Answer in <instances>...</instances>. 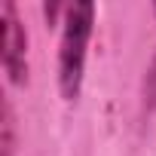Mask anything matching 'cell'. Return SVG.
<instances>
[{
	"mask_svg": "<svg viewBox=\"0 0 156 156\" xmlns=\"http://www.w3.org/2000/svg\"><path fill=\"white\" fill-rule=\"evenodd\" d=\"M92 28H95V3H89V0L64 3L61 40H58V92L64 101L80 98Z\"/></svg>",
	"mask_w": 156,
	"mask_h": 156,
	"instance_id": "cell-1",
	"label": "cell"
},
{
	"mask_svg": "<svg viewBox=\"0 0 156 156\" xmlns=\"http://www.w3.org/2000/svg\"><path fill=\"white\" fill-rule=\"evenodd\" d=\"M0 19H3V70L9 83L25 86L28 83V31L19 19V9L12 0H3L0 6Z\"/></svg>",
	"mask_w": 156,
	"mask_h": 156,
	"instance_id": "cell-2",
	"label": "cell"
},
{
	"mask_svg": "<svg viewBox=\"0 0 156 156\" xmlns=\"http://www.w3.org/2000/svg\"><path fill=\"white\" fill-rule=\"evenodd\" d=\"M0 153L16 156V116H12V101L3 98V122H0Z\"/></svg>",
	"mask_w": 156,
	"mask_h": 156,
	"instance_id": "cell-3",
	"label": "cell"
},
{
	"mask_svg": "<svg viewBox=\"0 0 156 156\" xmlns=\"http://www.w3.org/2000/svg\"><path fill=\"white\" fill-rule=\"evenodd\" d=\"M144 104H147V110L156 107V55H153V64L147 70V80H144Z\"/></svg>",
	"mask_w": 156,
	"mask_h": 156,
	"instance_id": "cell-4",
	"label": "cell"
}]
</instances>
